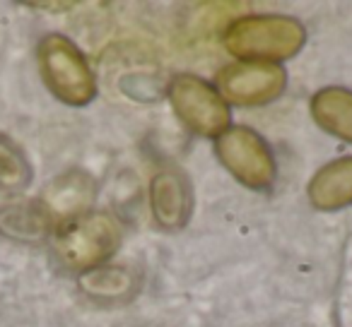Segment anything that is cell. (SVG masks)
Here are the masks:
<instances>
[{"label":"cell","instance_id":"6da1fadb","mask_svg":"<svg viewBox=\"0 0 352 327\" xmlns=\"http://www.w3.org/2000/svg\"><path fill=\"white\" fill-rule=\"evenodd\" d=\"M307 29L287 15H246L234 20L225 32V49L249 63L287 60L302 51Z\"/></svg>","mask_w":352,"mask_h":327},{"label":"cell","instance_id":"7a4b0ae2","mask_svg":"<svg viewBox=\"0 0 352 327\" xmlns=\"http://www.w3.org/2000/svg\"><path fill=\"white\" fill-rule=\"evenodd\" d=\"M121 243V226L107 212H87L60 224L54 255L65 269L89 272L111 258Z\"/></svg>","mask_w":352,"mask_h":327},{"label":"cell","instance_id":"3957f363","mask_svg":"<svg viewBox=\"0 0 352 327\" xmlns=\"http://www.w3.org/2000/svg\"><path fill=\"white\" fill-rule=\"evenodd\" d=\"M39 70L46 87L68 106H87L97 94V80L85 60L82 51L63 34H49L41 39Z\"/></svg>","mask_w":352,"mask_h":327},{"label":"cell","instance_id":"277c9868","mask_svg":"<svg viewBox=\"0 0 352 327\" xmlns=\"http://www.w3.org/2000/svg\"><path fill=\"white\" fill-rule=\"evenodd\" d=\"M169 101L176 116L201 137H220L230 128L232 113L215 87L198 75L182 73L169 82Z\"/></svg>","mask_w":352,"mask_h":327},{"label":"cell","instance_id":"5b68a950","mask_svg":"<svg viewBox=\"0 0 352 327\" xmlns=\"http://www.w3.org/2000/svg\"><path fill=\"white\" fill-rule=\"evenodd\" d=\"M217 159L239 183L254 191H265L275 183L278 167L268 142L251 128H227L215 140Z\"/></svg>","mask_w":352,"mask_h":327},{"label":"cell","instance_id":"8992f818","mask_svg":"<svg viewBox=\"0 0 352 327\" xmlns=\"http://www.w3.org/2000/svg\"><path fill=\"white\" fill-rule=\"evenodd\" d=\"M287 73L275 63H232L217 75V92L236 106H263L283 94Z\"/></svg>","mask_w":352,"mask_h":327},{"label":"cell","instance_id":"52a82bcc","mask_svg":"<svg viewBox=\"0 0 352 327\" xmlns=\"http://www.w3.org/2000/svg\"><path fill=\"white\" fill-rule=\"evenodd\" d=\"M150 207L162 229H184L193 215V188L186 173L174 167L157 171L150 183Z\"/></svg>","mask_w":352,"mask_h":327},{"label":"cell","instance_id":"ba28073f","mask_svg":"<svg viewBox=\"0 0 352 327\" xmlns=\"http://www.w3.org/2000/svg\"><path fill=\"white\" fill-rule=\"evenodd\" d=\"M92 200H94L92 178L82 171H70V173H63L60 178H56V181L46 188L44 197H41V207H44L46 215L51 217V221L56 219L65 224V221L82 215Z\"/></svg>","mask_w":352,"mask_h":327},{"label":"cell","instance_id":"9c48e42d","mask_svg":"<svg viewBox=\"0 0 352 327\" xmlns=\"http://www.w3.org/2000/svg\"><path fill=\"white\" fill-rule=\"evenodd\" d=\"M309 200L318 210H340L352 205V156L328 161L314 173Z\"/></svg>","mask_w":352,"mask_h":327},{"label":"cell","instance_id":"30bf717a","mask_svg":"<svg viewBox=\"0 0 352 327\" xmlns=\"http://www.w3.org/2000/svg\"><path fill=\"white\" fill-rule=\"evenodd\" d=\"M51 229V217L41 202H10L0 210V234L20 243H36L46 239Z\"/></svg>","mask_w":352,"mask_h":327},{"label":"cell","instance_id":"8fae6325","mask_svg":"<svg viewBox=\"0 0 352 327\" xmlns=\"http://www.w3.org/2000/svg\"><path fill=\"white\" fill-rule=\"evenodd\" d=\"M311 116L331 135L352 142V92L345 87H323L311 99Z\"/></svg>","mask_w":352,"mask_h":327},{"label":"cell","instance_id":"7c38bea8","mask_svg":"<svg viewBox=\"0 0 352 327\" xmlns=\"http://www.w3.org/2000/svg\"><path fill=\"white\" fill-rule=\"evenodd\" d=\"M138 279L131 269L123 267H97L89 269L80 277V287L87 296L99 301H111V298H128L135 291Z\"/></svg>","mask_w":352,"mask_h":327},{"label":"cell","instance_id":"4fadbf2b","mask_svg":"<svg viewBox=\"0 0 352 327\" xmlns=\"http://www.w3.org/2000/svg\"><path fill=\"white\" fill-rule=\"evenodd\" d=\"M32 181L30 161L20 152L15 142L0 135V188L20 191Z\"/></svg>","mask_w":352,"mask_h":327}]
</instances>
